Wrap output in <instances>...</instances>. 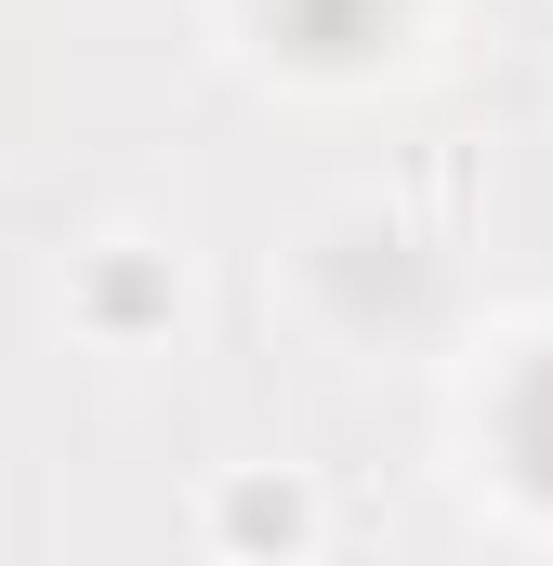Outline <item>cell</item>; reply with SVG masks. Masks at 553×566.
<instances>
[{
  "label": "cell",
  "instance_id": "cell-1",
  "mask_svg": "<svg viewBox=\"0 0 553 566\" xmlns=\"http://www.w3.org/2000/svg\"><path fill=\"white\" fill-rule=\"evenodd\" d=\"M514 461H528V488H553V356L528 369V396H514Z\"/></svg>",
  "mask_w": 553,
  "mask_h": 566
}]
</instances>
